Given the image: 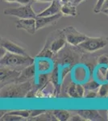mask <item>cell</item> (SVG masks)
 Listing matches in <instances>:
<instances>
[{"label": "cell", "instance_id": "obj_1", "mask_svg": "<svg viewBox=\"0 0 108 121\" xmlns=\"http://www.w3.org/2000/svg\"><path fill=\"white\" fill-rule=\"evenodd\" d=\"M32 84L30 81L25 82H14L8 84L1 90V98L3 99H20L27 97V94L32 88Z\"/></svg>", "mask_w": 108, "mask_h": 121}, {"label": "cell", "instance_id": "obj_2", "mask_svg": "<svg viewBox=\"0 0 108 121\" xmlns=\"http://www.w3.org/2000/svg\"><path fill=\"white\" fill-rule=\"evenodd\" d=\"M35 63V59L29 55H20V54H15L7 52L3 56L1 57L0 64L1 66L8 68L15 67H23L25 68L27 66L32 65Z\"/></svg>", "mask_w": 108, "mask_h": 121}, {"label": "cell", "instance_id": "obj_3", "mask_svg": "<svg viewBox=\"0 0 108 121\" xmlns=\"http://www.w3.org/2000/svg\"><path fill=\"white\" fill-rule=\"evenodd\" d=\"M4 15L15 16L19 19H36L37 14L32 9V4L29 3L27 5H21L18 7L7 8L3 11Z\"/></svg>", "mask_w": 108, "mask_h": 121}, {"label": "cell", "instance_id": "obj_4", "mask_svg": "<svg viewBox=\"0 0 108 121\" xmlns=\"http://www.w3.org/2000/svg\"><path fill=\"white\" fill-rule=\"evenodd\" d=\"M108 40L103 37H89L78 45L79 48L89 52H94L102 49L107 44Z\"/></svg>", "mask_w": 108, "mask_h": 121}, {"label": "cell", "instance_id": "obj_5", "mask_svg": "<svg viewBox=\"0 0 108 121\" xmlns=\"http://www.w3.org/2000/svg\"><path fill=\"white\" fill-rule=\"evenodd\" d=\"M62 32L65 36L67 43L73 46H78L81 43L88 38L87 36L78 32L73 27H67V28H64Z\"/></svg>", "mask_w": 108, "mask_h": 121}, {"label": "cell", "instance_id": "obj_6", "mask_svg": "<svg viewBox=\"0 0 108 121\" xmlns=\"http://www.w3.org/2000/svg\"><path fill=\"white\" fill-rule=\"evenodd\" d=\"M21 71L10 69L8 67L1 66L0 77H1V88L7 84L16 82Z\"/></svg>", "mask_w": 108, "mask_h": 121}, {"label": "cell", "instance_id": "obj_7", "mask_svg": "<svg viewBox=\"0 0 108 121\" xmlns=\"http://www.w3.org/2000/svg\"><path fill=\"white\" fill-rule=\"evenodd\" d=\"M63 16L61 13H58L56 15H49V16H37L36 18V29L40 30V29L44 28L48 26L51 25H54L57 23V21Z\"/></svg>", "mask_w": 108, "mask_h": 121}, {"label": "cell", "instance_id": "obj_8", "mask_svg": "<svg viewBox=\"0 0 108 121\" xmlns=\"http://www.w3.org/2000/svg\"><path fill=\"white\" fill-rule=\"evenodd\" d=\"M17 29L24 30L29 34L33 35L37 31L36 19H19L15 22Z\"/></svg>", "mask_w": 108, "mask_h": 121}, {"label": "cell", "instance_id": "obj_9", "mask_svg": "<svg viewBox=\"0 0 108 121\" xmlns=\"http://www.w3.org/2000/svg\"><path fill=\"white\" fill-rule=\"evenodd\" d=\"M1 46L3 47L7 50V52H11V53L20 54V55H24V56L28 55L23 47L18 45L17 44L11 41L10 40H7V39L5 38L1 39Z\"/></svg>", "mask_w": 108, "mask_h": 121}, {"label": "cell", "instance_id": "obj_10", "mask_svg": "<svg viewBox=\"0 0 108 121\" xmlns=\"http://www.w3.org/2000/svg\"><path fill=\"white\" fill-rule=\"evenodd\" d=\"M36 66L35 63L23 68L21 70L20 74H19L16 82H25L29 80H32L36 75Z\"/></svg>", "mask_w": 108, "mask_h": 121}, {"label": "cell", "instance_id": "obj_11", "mask_svg": "<svg viewBox=\"0 0 108 121\" xmlns=\"http://www.w3.org/2000/svg\"><path fill=\"white\" fill-rule=\"evenodd\" d=\"M61 2L60 0H54L51 2L50 5L47 8H45L44 11H42L39 14H37V16H49V15H56L60 12L61 9Z\"/></svg>", "mask_w": 108, "mask_h": 121}, {"label": "cell", "instance_id": "obj_12", "mask_svg": "<svg viewBox=\"0 0 108 121\" xmlns=\"http://www.w3.org/2000/svg\"><path fill=\"white\" fill-rule=\"evenodd\" d=\"M85 91L84 86L80 83H73L67 89L69 96L73 99H82L85 97Z\"/></svg>", "mask_w": 108, "mask_h": 121}, {"label": "cell", "instance_id": "obj_13", "mask_svg": "<svg viewBox=\"0 0 108 121\" xmlns=\"http://www.w3.org/2000/svg\"><path fill=\"white\" fill-rule=\"evenodd\" d=\"M77 113L79 114L84 120L89 121H101L103 120V117L101 116L99 111L91 110V109H86V110H78Z\"/></svg>", "mask_w": 108, "mask_h": 121}, {"label": "cell", "instance_id": "obj_14", "mask_svg": "<svg viewBox=\"0 0 108 121\" xmlns=\"http://www.w3.org/2000/svg\"><path fill=\"white\" fill-rule=\"evenodd\" d=\"M48 58H39L36 61V70L39 73H49L53 69L52 63Z\"/></svg>", "mask_w": 108, "mask_h": 121}, {"label": "cell", "instance_id": "obj_15", "mask_svg": "<svg viewBox=\"0 0 108 121\" xmlns=\"http://www.w3.org/2000/svg\"><path fill=\"white\" fill-rule=\"evenodd\" d=\"M60 13L63 16H72L76 17L78 15V11H77L76 5L73 3H71L70 1L67 3H64L61 5V9H60Z\"/></svg>", "mask_w": 108, "mask_h": 121}, {"label": "cell", "instance_id": "obj_16", "mask_svg": "<svg viewBox=\"0 0 108 121\" xmlns=\"http://www.w3.org/2000/svg\"><path fill=\"white\" fill-rule=\"evenodd\" d=\"M66 43V39H65V36L64 33L63 35L61 36H59L57 37H56L52 40V42L48 45V47L50 48V49L52 50L54 53H57V52L61 50L62 48L65 46Z\"/></svg>", "mask_w": 108, "mask_h": 121}, {"label": "cell", "instance_id": "obj_17", "mask_svg": "<svg viewBox=\"0 0 108 121\" xmlns=\"http://www.w3.org/2000/svg\"><path fill=\"white\" fill-rule=\"evenodd\" d=\"M60 73V72L59 70V67L57 65H55V67L52 69L50 73V81L54 86V90L56 91V93H59L60 91V78H61Z\"/></svg>", "mask_w": 108, "mask_h": 121}, {"label": "cell", "instance_id": "obj_18", "mask_svg": "<svg viewBox=\"0 0 108 121\" xmlns=\"http://www.w3.org/2000/svg\"><path fill=\"white\" fill-rule=\"evenodd\" d=\"M50 81V74H48V73H39L38 75V79H37V84L36 90H38V91H42L47 86V84L48 83V82Z\"/></svg>", "mask_w": 108, "mask_h": 121}, {"label": "cell", "instance_id": "obj_19", "mask_svg": "<svg viewBox=\"0 0 108 121\" xmlns=\"http://www.w3.org/2000/svg\"><path fill=\"white\" fill-rule=\"evenodd\" d=\"M53 116L56 117V120L58 121H67L70 120L69 112L66 110H63V109H55V110L52 111Z\"/></svg>", "mask_w": 108, "mask_h": 121}, {"label": "cell", "instance_id": "obj_20", "mask_svg": "<svg viewBox=\"0 0 108 121\" xmlns=\"http://www.w3.org/2000/svg\"><path fill=\"white\" fill-rule=\"evenodd\" d=\"M108 71V66L107 65H100L97 69L96 74H97V78L98 81L99 80V82H105V81H107V74Z\"/></svg>", "mask_w": 108, "mask_h": 121}, {"label": "cell", "instance_id": "obj_21", "mask_svg": "<svg viewBox=\"0 0 108 121\" xmlns=\"http://www.w3.org/2000/svg\"><path fill=\"white\" fill-rule=\"evenodd\" d=\"M53 54H54V52L50 49L49 47L45 46L44 48L37 54L36 57L37 59H39V58H48V59H52Z\"/></svg>", "mask_w": 108, "mask_h": 121}, {"label": "cell", "instance_id": "obj_22", "mask_svg": "<svg viewBox=\"0 0 108 121\" xmlns=\"http://www.w3.org/2000/svg\"><path fill=\"white\" fill-rule=\"evenodd\" d=\"M98 95L100 99H107L108 97V82L100 85L98 90Z\"/></svg>", "mask_w": 108, "mask_h": 121}, {"label": "cell", "instance_id": "obj_23", "mask_svg": "<svg viewBox=\"0 0 108 121\" xmlns=\"http://www.w3.org/2000/svg\"><path fill=\"white\" fill-rule=\"evenodd\" d=\"M100 82L99 81H95V80H90L84 84V87L87 91H97L99 90L100 86Z\"/></svg>", "mask_w": 108, "mask_h": 121}, {"label": "cell", "instance_id": "obj_24", "mask_svg": "<svg viewBox=\"0 0 108 121\" xmlns=\"http://www.w3.org/2000/svg\"><path fill=\"white\" fill-rule=\"evenodd\" d=\"M25 119L23 117L15 116V115L11 114L9 112H7L6 114L3 115L1 116V120L3 121H21V120H24Z\"/></svg>", "mask_w": 108, "mask_h": 121}, {"label": "cell", "instance_id": "obj_25", "mask_svg": "<svg viewBox=\"0 0 108 121\" xmlns=\"http://www.w3.org/2000/svg\"><path fill=\"white\" fill-rule=\"evenodd\" d=\"M9 113L15 115V116L23 117L24 119H27V118H30L31 110H15V111H10Z\"/></svg>", "mask_w": 108, "mask_h": 121}, {"label": "cell", "instance_id": "obj_26", "mask_svg": "<svg viewBox=\"0 0 108 121\" xmlns=\"http://www.w3.org/2000/svg\"><path fill=\"white\" fill-rule=\"evenodd\" d=\"M106 0H98L97 3L95 6V8H94V11L95 13H100L102 12V9H103V6L105 3Z\"/></svg>", "mask_w": 108, "mask_h": 121}, {"label": "cell", "instance_id": "obj_27", "mask_svg": "<svg viewBox=\"0 0 108 121\" xmlns=\"http://www.w3.org/2000/svg\"><path fill=\"white\" fill-rule=\"evenodd\" d=\"M46 111L45 110H39V109H36V110H31V114H30V118H36V117L40 116L41 114L44 113ZM32 119V120H33Z\"/></svg>", "mask_w": 108, "mask_h": 121}, {"label": "cell", "instance_id": "obj_28", "mask_svg": "<svg viewBox=\"0 0 108 121\" xmlns=\"http://www.w3.org/2000/svg\"><path fill=\"white\" fill-rule=\"evenodd\" d=\"M100 65H107L108 66V56L107 55H102L99 57L98 60Z\"/></svg>", "mask_w": 108, "mask_h": 121}, {"label": "cell", "instance_id": "obj_29", "mask_svg": "<svg viewBox=\"0 0 108 121\" xmlns=\"http://www.w3.org/2000/svg\"><path fill=\"white\" fill-rule=\"evenodd\" d=\"M99 97L98 95V91H89L86 95H85V98L86 99H96Z\"/></svg>", "mask_w": 108, "mask_h": 121}, {"label": "cell", "instance_id": "obj_30", "mask_svg": "<svg viewBox=\"0 0 108 121\" xmlns=\"http://www.w3.org/2000/svg\"><path fill=\"white\" fill-rule=\"evenodd\" d=\"M73 120V121H82L84 120V119L82 118V117L80 116L79 114H78L77 113V115H74V116H73L70 117V120Z\"/></svg>", "mask_w": 108, "mask_h": 121}, {"label": "cell", "instance_id": "obj_31", "mask_svg": "<svg viewBox=\"0 0 108 121\" xmlns=\"http://www.w3.org/2000/svg\"><path fill=\"white\" fill-rule=\"evenodd\" d=\"M15 3H18L20 5H27L31 3V0H16Z\"/></svg>", "mask_w": 108, "mask_h": 121}, {"label": "cell", "instance_id": "obj_32", "mask_svg": "<svg viewBox=\"0 0 108 121\" xmlns=\"http://www.w3.org/2000/svg\"><path fill=\"white\" fill-rule=\"evenodd\" d=\"M108 9V0H106L105 3H104V4L103 6V9H102V11H103V10H107Z\"/></svg>", "mask_w": 108, "mask_h": 121}, {"label": "cell", "instance_id": "obj_33", "mask_svg": "<svg viewBox=\"0 0 108 121\" xmlns=\"http://www.w3.org/2000/svg\"><path fill=\"white\" fill-rule=\"evenodd\" d=\"M83 1H84V0H73V3L76 6H78V5H79L80 3H82Z\"/></svg>", "mask_w": 108, "mask_h": 121}, {"label": "cell", "instance_id": "obj_34", "mask_svg": "<svg viewBox=\"0 0 108 121\" xmlns=\"http://www.w3.org/2000/svg\"><path fill=\"white\" fill-rule=\"evenodd\" d=\"M36 2H41V3H51L54 0H35Z\"/></svg>", "mask_w": 108, "mask_h": 121}, {"label": "cell", "instance_id": "obj_35", "mask_svg": "<svg viewBox=\"0 0 108 121\" xmlns=\"http://www.w3.org/2000/svg\"><path fill=\"white\" fill-rule=\"evenodd\" d=\"M102 12H103V14L107 15V16H108V9H107V10H103V11H102Z\"/></svg>", "mask_w": 108, "mask_h": 121}, {"label": "cell", "instance_id": "obj_36", "mask_svg": "<svg viewBox=\"0 0 108 121\" xmlns=\"http://www.w3.org/2000/svg\"><path fill=\"white\" fill-rule=\"evenodd\" d=\"M5 1L7 3H15V2H16V0H5Z\"/></svg>", "mask_w": 108, "mask_h": 121}, {"label": "cell", "instance_id": "obj_37", "mask_svg": "<svg viewBox=\"0 0 108 121\" xmlns=\"http://www.w3.org/2000/svg\"><path fill=\"white\" fill-rule=\"evenodd\" d=\"M69 0H60V2H61L62 3H67V2H69Z\"/></svg>", "mask_w": 108, "mask_h": 121}, {"label": "cell", "instance_id": "obj_38", "mask_svg": "<svg viewBox=\"0 0 108 121\" xmlns=\"http://www.w3.org/2000/svg\"><path fill=\"white\" fill-rule=\"evenodd\" d=\"M107 118H108V111H107Z\"/></svg>", "mask_w": 108, "mask_h": 121}]
</instances>
